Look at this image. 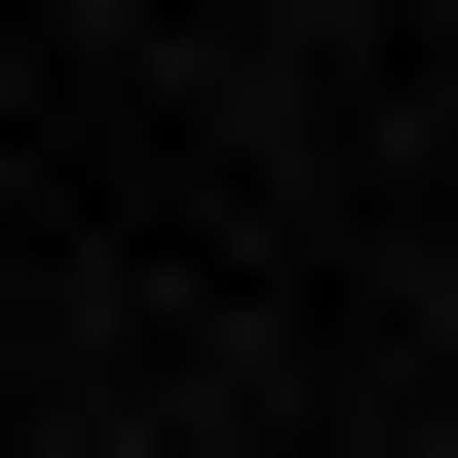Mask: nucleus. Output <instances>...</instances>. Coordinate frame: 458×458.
<instances>
[{"label":"nucleus","mask_w":458,"mask_h":458,"mask_svg":"<svg viewBox=\"0 0 458 458\" xmlns=\"http://www.w3.org/2000/svg\"><path fill=\"white\" fill-rule=\"evenodd\" d=\"M420 306H458V267H420Z\"/></svg>","instance_id":"obj_1"}]
</instances>
